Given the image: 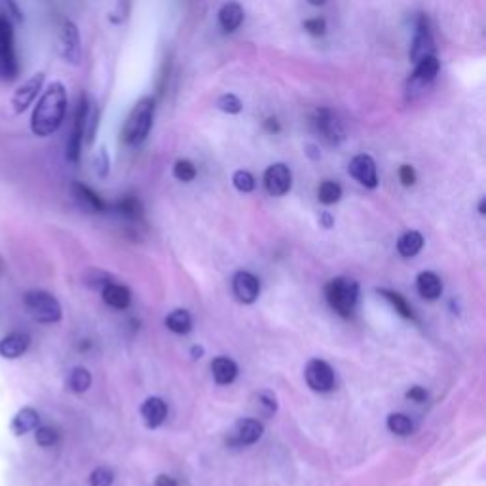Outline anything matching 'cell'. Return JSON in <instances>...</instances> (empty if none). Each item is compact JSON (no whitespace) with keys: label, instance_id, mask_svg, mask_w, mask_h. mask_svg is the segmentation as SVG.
Masks as SVG:
<instances>
[{"label":"cell","instance_id":"obj_1","mask_svg":"<svg viewBox=\"0 0 486 486\" xmlns=\"http://www.w3.org/2000/svg\"><path fill=\"white\" fill-rule=\"evenodd\" d=\"M69 97L61 82H52L36 103L30 116V130L36 137H50L65 122Z\"/></svg>","mask_w":486,"mask_h":486},{"label":"cell","instance_id":"obj_2","mask_svg":"<svg viewBox=\"0 0 486 486\" xmlns=\"http://www.w3.org/2000/svg\"><path fill=\"white\" fill-rule=\"evenodd\" d=\"M154 111L156 101L152 97H142L141 101L137 103L135 107L131 108L130 116L125 118V124L122 128L120 139L125 145H141L147 137H149L152 124H154Z\"/></svg>","mask_w":486,"mask_h":486},{"label":"cell","instance_id":"obj_3","mask_svg":"<svg viewBox=\"0 0 486 486\" xmlns=\"http://www.w3.org/2000/svg\"><path fill=\"white\" fill-rule=\"evenodd\" d=\"M359 297V283L351 278H334L325 287V298L338 315L351 317Z\"/></svg>","mask_w":486,"mask_h":486},{"label":"cell","instance_id":"obj_4","mask_svg":"<svg viewBox=\"0 0 486 486\" xmlns=\"http://www.w3.org/2000/svg\"><path fill=\"white\" fill-rule=\"evenodd\" d=\"M19 74L18 54H16V38L10 19L0 12V78L12 82Z\"/></svg>","mask_w":486,"mask_h":486},{"label":"cell","instance_id":"obj_5","mask_svg":"<svg viewBox=\"0 0 486 486\" xmlns=\"http://www.w3.org/2000/svg\"><path fill=\"white\" fill-rule=\"evenodd\" d=\"M23 303L30 317L38 323H55L63 315L60 300L46 290H29L25 295Z\"/></svg>","mask_w":486,"mask_h":486},{"label":"cell","instance_id":"obj_6","mask_svg":"<svg viewBox=\"0 0 486 486\" xmlns=\"http://www.w3.org/2000/svg\"><path fill=\"white\" fill-rule=\"evenodd\" d=\"M315 133L327 142V145H340L344 141L346 131L344 125L340 122L337 114L329 111V108H317L312 118Z\"/></svg>","mask_w":486,"mask_h":486},{"label":"cell","instance_id":"obj_7","mask_svg":"<svg viewBox=\"0 0 486 486\" xmlns=\"http://www.w3.org/2000/svg\"><path fill=\"white\" fill-rule=\"evenodd\" d=\"M88 108H89L88 97L82 95V97H80V101H78V105H77V111H74V124H72L71 137H69V142H67V158H69L71 162L80 160L82 142H84V137H86Z\"/></svg>","mask_w":486,"mask_h":486},{"label":"cell","instance_id":"obj_8","mask_svg":"<svg viewBox=\"0 0 486 486\" xmlns=\"http://www.w3.org/2000/svg\"><path fill=\"white\" fill-rule=\"evenodd\" d=\"M61 42V55L67 63L71 65H80L82 61V40H80V30L71 19H65L60 29Z\"/></svg>","mask_w":486,"mask_h":486},{"label":"cell","instance_id":"obj_9","mask_svg":"<svg viewBox=\"0 0 486 486\" xmlns=\"http://www.w3.org/2000/svg\"><path fill=\"white\" fill-rule=\"evenodd\" d=\"M304 378L306 384L314 390V392L327 393L334 388V371L323 359H312L304 368Z\"/></svg>","mask_w":486,"mask_h":486},{"label":"cell","instance_id":"obj_10","mask_svg":"<svg viewBox=\"0 0 486 486\" xmlns=\"http://www.w3.org/2000/svg\"><path fill=\"white\" fill-rule=\"evenodd\" d=\"M293 186V173L285 164H273L264 171V188L270 196H285Z\"/></svg>","mask_w":486,"mask_h":486},{"label":"cell","instance_id":"obj_11","mask_svg":"<svg viewBox=\"0 0 486 486\" xmlns=\"http://www.w3.org/2000/svg\"><path fill=\"white\" fill-rule=\"evenodd\" d=\"M42 84H44V72H36V74H33L27 82L21 84V86L13 91V97H12L13 113L16 114L25 113V111L33 105V101L38 97V91L42 89Z\"/></svg>","mask_w":486,"mask_h":486},{"label":"cell","instance_id":"obj_12","mask_svg":"<svg viewBox=\"0 0 486 486\" xmlns=\"http://www.w3.org/2000/svg\"><path fill=\"white\" fill-rule=\"evenodd\" d=\"M429 55H435V42H433L427 19L424 18V16H420V18H418V23H416L412 46H410V60L414 61V63H418V61L424 60V57H429Z\"/></svg>","mask_w":486,"mask_h":486},{"label":"cell","instance_id":"obj_13","mask_svg":"<svg viewBox=\"0 0 486 486\" xmlns=\"http://www.w3.org/2000/svg\"><path fill=\"white\" fill-rule=\"evenodd\" d=\"M348 171L357 183L363 184L365 188H376L378 186V171H376V164L368 154H357L350 162Z\"/></svg>","mask_w":486,"mask_h":486},{"label":"cell","instance_id":"obj_14","mask_svg":"<svg viewBox=\"0 0 486 486\" xmlns=\"http://www.w3.org/2000/svg\"><path fill=\"white\" fill-rule=\"evenodd\" d=\"M232 290L242 304H253L261 295V281L251 272H237L232 279Z\"/></svg>","mask_w":486,"mask_h":486},{"label":"cell","instance_id":"obj_15","mask_svg":"<svg viewBox=\"0 0 486 486\" xmlns=\"http://www.w3.org/2000/svg\"><path fill=\"white\" fill-rule=\"evenodd\" d=\"M441 71V63L437 60V55H429V57H424L416 63L414 72L410 74V86L414 88H424V86H429V84L437 78Z\"/></svg>","mask_w":486,"mask_h":486},{"label":"cell","instance_id":"obj_16","mask_svg":"<svg viewBox=\"0 0 486 486\" xmlns=\"http://www.w3.org/2000/svg\"><path fill=\"white\" fill-rule=\"evenodd\" d=\"M141 416L147 427L156 429L160 427L167 418V405L164 399L160 397H149L141 407Z\"/></svg>","mask_w":486,"mask_h":486},{"label":"cell","instance_id":"obj_17","mask_svg":"<svg viewBox=\"0 0 486 486\" xmlns=\"http://www.w3.org/2000/svg\"><path fill=\"white\" fill-rule=\"evenodd\" d=\"M30 338L25 332H12L0 340V356L4 359H18L29 350Z\"/></svg>","mask_w":486,"mask_h":486},{"label":"cell","instance_id":"obj_18","mask_svg":"<svg viewBox=\"0 0 486 486\" xmlns=\"http://www.w3.org/2000/svg\"><path fill=\"white\" fill-rule=\"evenodd\" d=\"M262 433H264V427L259 420L255 418H245V420H239L236 424V431H234V437H236L237 445H255L256 441L261 439Z\"/></svg>","mask_w":486,"mask_h":486},{"label":"cell","instance_id":"obj_19","mask_svg":"<svg viewBox=\"0 0 486 486\" xmlns=\"http://www.w3.org/2000/svg\"><path fill=\"white\" fill-rule=\"evenodd\" d=\"M245 19V12L239 2H226L219 10V25L225 33H234Z\"/></svg>","mask_w":486,"mask_h":486},{"label":"cell","instance_id":"obj_20","mask_svg":"<svg viewBox=\"0 0 486 486\" xmlns=\"http://www.w3.org/2000/svg\"><path fill=\"white\" fill-rule=\"evenodd\" d=\"M418 295L426 300H437L443 295V281L435 272H422L416 278Z\"/></svg>","mask_w":486,"mask_h":486},{"label":"cell","instance_id":"obj_21","mask_svg":"<svg viewBox=\"0 0 486 486\" xmlns=\"http://www.w3.org/2000/svg\"><path fill=\"white\" fill-rule=\"evenodd\" d=\"M237 365L236 361H232L230 357H217L211 363V374H213V380L219 385H228L232 384L234 380L237 378Z\"/></svg>","mask_w":486,"mask_h":486},{"label":"cell","instance_id":"obj_22","mask_svg":"<svg viewBox=\"0 0 486 486\" xmlns=\"http://www.w3.org/2000/svg\"><path fill=\"white\" fill-rule=\"evenodd\" d=\"M103 300L116 310H125L131 304V293L128 287L116 283H107L103 287Z\"/></svg>","mask_w":486,"mask_h":486},{"label":"cell","instance_id":"obj_23","mask_svg":"<svg viewBox=\"0 0 486 486\" xmlns=\"http://www.w3.org/2000/svg\"><path fill=\"white\" fill-rule=\"evenodd\" d=\"M38 424H40V414L35 409L25 407V409H21L18 414L13 416L12 426L10 427H12V431L16 435H25V433L35 431Z\"/></svg>","mask_w":486,"mask_h":486},{"label":"cell","instance_id":"obj_24","mask_svg":"<svg viewBox=\"0 0 486 486\" xmlns=\"http://www.w3.org/2000/svg\"><path fill=\"white\" fill-rule=\"evenodd\" d=\"M424 247V236L418 230L405 232L403 236L397 239V251L401 256H416Z\"/></svg>","mask_w":486,"mask_h":486},{"label":"cell","instance_id":"obj_25","mask_svg":"<svg viewBox=\"0 0 486 486\" xmlns=\"http://www.w3.org/2000/svg\"><path fill=\"white\" fill-rule=\"evenodd\" d=\"M72 192H74V198H77L78 202L82 203L86 209H89V211H105V208H107L101 198L97 196L94 190L86 186V184L74 183L72 184Z\"/></svg>","mask_w":486,"mask_h":486},{"label":"cell","instance_id":"obj_26","mask_svg":"<svg viewBox=\"0 0 486 486\" xmlns=\"http://www.w3.org/2000/svg\"><path fill=\"white\" fill-rule=\"evenodd\" d=\"M166 327L175 334H186L192 329V317L186 310H173L166 317Z\"/></svg>","mask_w":486,"mask_h":486},{"label":"cell","instance_id":"obj_27","mask_svg":"<svg viewBox=\"0 0 486 486\" xmlns=\"http://www.w3.org/2000/svg\"><path fill=\"white\" fill-rule=\"evenodd\" d=\"M67 385L74 393L88 392L89 385H91V374H89L88 368L84 367L72 368L71 373H69V378H67Z\"/></svg>","mask_w":486,"mask_h":486},{"label":"cell","instance_id":"obj_28","mask_svg":"<svg viewBox=\"0 0 486 486\" xmlns=\"http://www.w3.org/2000/svg\"><path fill=\"white\" fill-rule=\"evenodd\" d=\"M317 198H320L321 203L325 205H332V203L340 202L342 198V186L337 183V181H323L320 184V190H317Z\"/></svg>","mask_w":486,"mask_h":486},{"label":"cell","instance_id":"obj_29","mask_svg":"<svg viewBox=\"0 0 486 486\" xmlns=\"http://www.w3.org/2000/svg\"><path fill=\"white\" fill-rule=\"evenodd\" d=\"M412 420H410L407 414H401V412H393V414L388 416V429L395 435H410L412 433Z\"/></svg>","mask_w":486,"mask_h":486},{"label":"cell","instance_id":"obj_30","mask_svg":"<svg viewBox=\"0 0 486 486\" xmlns=\"http://www.w3.org/2000/svg\"><path fill=\"white\" fill-rule=\"evenodd\" d=\"M382 297H385L390 303L393 304V308L397 310L399 314L403 315V317H407V320H412L414 317V314H412V308H410L409 304H407V300H405L399 293H393V290H385V289H380L378 290Z\"/></svg>","mask_w":486,"mask_h":486},{"label":"cell","instance_id":"obj_31","mask_svg":"<svg viewBox=\"0 0 486 486\" xmlns=\"http://www.w3.org/2000/svg\"><path fill=\"white\" fill-rule=\"evenodd\" d=\"M173 175H175V179L181 181V183H190V181L196 179L198 169L190 160H179L175 162V166H173Z\"/></svg>","mask_w":486,"mask_h":486},{"label":"cell","instance_id":"obj_32","mask_svg":"<svg viewBox=\"0 0 486 486\" xmlns=\"http://www.w3.org/2000/svg\"><path fill=\"white\" fill-rule=\"evenodd\" d=\"M217 108H219L220 113H225V114H239L243 111V103L237 95L225 94L219 97V101H217Z\"/></svg>","mask_w":486,"mask_h":486},{"label":"cell","instance_id":"obj_33","mask_svg":"<svg viewBox=\"0 0 486 486\" xmlns=\"http://www.w3.org/2000/svg\"><path fill=\"white\" fill-rule=\"evenodd\" d=\"M256 409H259V412H262L264 416L276 414V410H278L276 395H273L272 392H268V390L256 393Z\"/></svg>","mask_w":486,"mask_h":486},{"label":"cell","instance_id":"obj_34","mask_svg":"<svg viewBox=\"0 0 486 486\" xmlns=\"http://www.w3.org/2000/svg\"><path fill=\"white\" fill-rule=\"evenodd\" d=\"M232 183H234L236 190H239L243 194H249V192L255 190V177L249 171H245V169H237L234 173V177H232Z\"/></svg>","mask_w":486,"mask_h":486},{"label":"cell","instance_id":"obj_35","mask_svg":"<svg viewBox=\"0 0 486 486\" xmlns=\"http://www.w3.org/2000/svg\"><path fill=\"white\" fill-rule=\"evenodd\" d=\"M118 209H120V213H124L125 217H130V219H141L142 217L141 202L133 196L124 198V200L118 203Z\"/></svg>","mask_w":486,"mask_h":486},{"label":"cell","instance_id":"obj_36","mask_svg":"<svg viewBox=\"0 0 486 486\" xmlns=\"http://www.w3.org/2000/svg\"><path fill=\"white\" fill-rule=\"evenodd\" d=\"M35 439L40 446H54L57 443V439H60V433L54 427H36Z\"/></svg>","mask_w":486,"mask_h":486},{"label":"cell","instance_id":"obj_37","mask_svg":"<svg viewBox=\"0 0 486 486\" xmlns=\"http://www.w3.org/2000/svg\"><path fill=\"white\" fill-rule=\"evenodd\" d=\"M114 480V473L108 468H97L89 475V486H111Z\"/></svg>","mask_w":486,"mask_h":486},{"label":"cell","instance_id":"obj_38","mask_svg":"<svg viewBox=\"0 0 486 486\" xmlns=\"http://www.w3.org/2000/svg\"><path fill=\"white\" fill-rule=\"evenodd\" d=\"M304 29L312 36H323L327 33V21L323 18H312L304 21Z\"/></svg>","mask_w":486,"mask_h":486},{"label":"cell","instance_id":"obj_39","mask_svg":"<svg viewBox=\"0 0 486 486\" xmlns=\"http://www.w3.org/2000/svg\"><path fill=\"white\" fill-rule=\"evenodd\" d=\"M128 16H130V0H120L118 8L111 13V21L120 25L124 23L125 19H128Z\"/></svg>","mask_w":486,"mask_h":486},{"label":"cell","instance_id":"obj_40","mask_svg":"<svg viewBox=\"0 0 486 486\" xmlns=\"http://www.w3.org/2000/svg\"><path fill=\"white\" fill-rule=\"evenodd\" d=\"M399 181L403 183V186H412L416 183V171L412 166H401L399 167Z\"/></svg>","mask_w":486,"mask_h":486},{"label":"cell","instance_id":"obj_41","mask_svg":"<svg viewBox=\"0 0 486 486\" xmlns=\"http://www.w3.org/2000/svg\"><path fill=\"white\" fill-rule=\"evenodd\" d=\"M97 171L101 177H105L108 173V154L105 149L99 150V154H97Z\"/></svg>","mask_w":486,"mask_h":486},{"label":"cell","instance_id":"obj_42","mask_svg":"<svg viewBox=\"0 0 486 486\" xmlns=\"http://www.w3.org/2000/svg\"><path fill=\"white\" fill-rule=\"evenodd\" d=\"M407 397H409L410 401L422 403V401H426L427 392H426V390H424V388H420V385H414V388H410L409 392H407Z\"/></svg>","mask_w":486,"mask_h":486},{"label":"cell","instance_id":"obj_43","mask_svg":"<svg viewBox=\"0 0 486 486\" xmlns=\"http://www.w3.org/2000/svg\"><path fill=\"white\" fill-rule=\"evenodd\" d=\"M264 130H266L268 133H279V130H281V125H279L278 118H273V116L266 118V122H264Z\"/></svg>","mask_w":486,"mask_h":486},{"label":"cell","instance_id":"obj_44","mask_svg":"<svg viewBox=\"0 0 486 486\" xmlns=\"http://www.w3.org/2000/svg\"><path fill=\"white\" fill-rule=\"evenodd\" d=\"M154 486H177V482H175V479H171V477H167V475H160V477L154 480Z\"/></svg>","mask_w":486,"mask_h":486},{"label":"cell","instance_id":"obj_45","mask_svg":"<svg viewBox=\"0 0 486 486\" xmlns=\"http://www.w3.org/2000/svg\"><path fill=\"white\" fill-rule=\"evenodd\" d=\"M320 222L325 228H332V225H334V219H332V215L331 213H321L320 215Z\"/></svg>","mask_w":486,"mask_h":486},{"label":"cell","instance_id":"obj_46","mask_svg":"<svg viewBox=\"0 0 486 486\" xmlns=\"http://www.w3.org/2000/svg\"><path fill=\"white\" fill-rule=\"evenodd\" d=\"M190 354H192V357H194V359H200V357L203 356V348H198V346H194Z\"/></svg>","mask_w":486,"mask_h":486},{"label":"cell","instance_id":"obj_47","mask_svg":"<svg viewBox=\"0 0 486 486\" xmlns=\"http://www.w3.org/2000/svg\"><path fill=\"white\" fill-rule=\"evenodd\" d=\"M485 205H486V200H485V198H482V200H480V202H479V213H480V215H485V213H486V208H485Z\"/></svg>","mask_w":486,"mask_h":486},{"label":"cell","instance_id":"obj_48","mask_svg":"<svg viewBox=\"0 0 486 486\" xmlns=\"http://www.w3.org/2000/svg\"><path fill=\"white\" fill-rule=\"evenodd\" d=\"M308 2L312 4V6H323L327 0H308Z\"/></svg>","mask_w":486,"mask_h":486}]
</instances>
